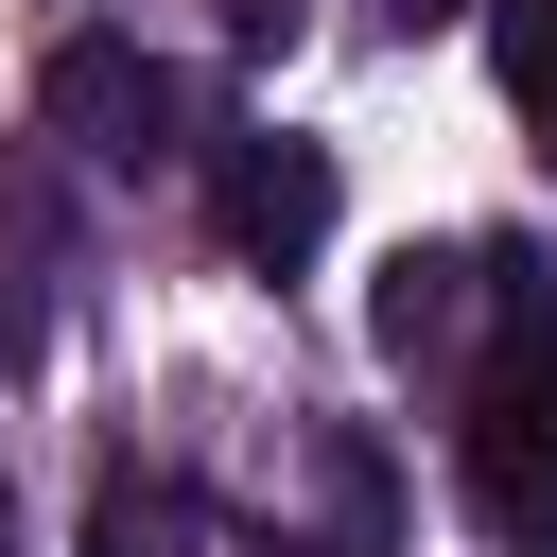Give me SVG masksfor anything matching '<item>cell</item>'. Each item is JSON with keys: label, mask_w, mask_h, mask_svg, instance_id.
Returning <instances> with one entry per match:
<instances>
[{"label": "cell", "mask_w": 557, "mask_h": 557, "mask_svg": "<svg viewBox=\"0 0 557 557\" xmlns=\"http://www.w3.org/2000/svg\"><path fill=\"white\" fill-rule=\"evenodd\" d=\"M540 331V278H522V244H400L383 278H366V348L400 366V383H487V348H522Z\"/></svg>", "instance_id": "cell-1"}, {"label": "cell", "mask_w": 557, "mask_h": 557, "mask_svg": "<svg viewBox=\"0 0 557 557\" xmlns=\"http://www.w3.org/2000/svg\"><path fill=\"white\" fill-rule=\"evenodd\" d=\"M453 470H470V505H487L522 557H557V313H540L522 348H487V383H470V418H453Z\"/></svg>", "instance_id": "cell-2"}, {"label": "cell", "mask_w": 557, "mask_h": 557, "mask_svg": "<svg viewBox=\"0 0 557 557\" xmlns=\"http://www.w3.org/2000/svg\"><path fill=\"white\" fill-rule=\"evenodd\" d=\"M35 122H52L70 157H104V174H174V157H209V139H174L191 104H174V70H157L139 35H70V52L35 70Z\"/></svg>", "instance_id": "cell-3"}, {"label": "cell", "mask_w": 557, "mask_h": 557, "mask_svg": "<svg viewBox=\"0 0 557 557\" xmlns=\"http://www.w3.org/2000/svg\"><path fill=\"white\" fill-rule=\"evenodd\" d=\"M209 226H226V261H261V278H296L313 244H331V139H209Z\"/></svg>", "instance_id": "cell-4"}, {"label": "cell", "mask_w": 557, "mask_h": 557, "mask_svg": "<svg viewBox=\"0 0 557 557\" xmlns=\"http://www.w3.org/2000/svg\"><path fill=\"white\" fill-rule=\"evenodd\" d=\"M487 17V70H505V104L540 122V157H557V0H470Z\"/></svg>", "instance_id": "cell-5"}, {"label": "cell", "mask_w": 557, "mask_h": 557, "mask_svg": "<svg viewBox=\"0 0 557 557\" xmlns=\"http://www.w3.org/2000/svg\"><path fill=\"white\" fill-rule=\"evenodd\" d=\"M87 557H157V487H139V470L87 487Z\"/></svg>", "instance_id": "cell-6"}, {"label": "cell", "mask_w": 557, "mask_h": 557, "mask_svg": "<svg viewBox=\"0 0 557 557\" xmlns=\"http://www.w3.org/2000/svg\"><path fill=\"white\" fill-rule=\"evenodd\" d=\"M226 35H244V52H278V35H296V0H226Z\"/></svg>", "instance_id": "cell-7"}, {"label": "cell", "mask_w": 557, "mask_h": 557, "mask_svg": "<svg viewBox=\"0 0 557 557\" xmlns=\"http://www.w3.org/2000/svg\"><path fill=\"white\" fill-rule=\"evenodd\" d=\"M435 17H470V0H383V35H435Z\"/></svg>", "instance_id": "cell-8"}, {"label": "cell", "mask_w": 557, "mask_h": 557, "mask_svg": "<svg viewBox=\"0 0 557 557\" xmlns=\"http://www.w3.org/2000/svg\"><path fill=\"white\" fill-rule=\"evenodd\" d=\"M261 557H383V540H261Z\"/></svg>", "instance_id": "cell-9"}, {"label": "cell", "mask_w": 557, "mask_h": 557, "mask_svg": "<svg viewBox=\"0 0 557 557\" xmlns=\"http://www.w3.org/2000/svg\"><path fill=\"white\" fill-rule=\"evenodd\" d=\"M0 557H17V487H0Z\"/></svg>", "instance_id": "cell-10"}]
</instances>
